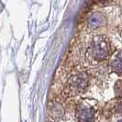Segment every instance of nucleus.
Instances as JSON below:
<instances>
[{
  "label": "nucleus",
  "mask_w": 122,
  "mask_h": 122,
  "mask_svg": "<svg viewBox=\"0 0 122 122\" xmlns=\"http://www.w3.org/2000/svg\"><path fill=\"white\" fill-rule=\"evenodd\" d=\"M88 54L92 60L102 61L109 56L111 52V45L109 40L105 35L94 36L88 47Z\"/></svg>",
  "instance_id": "f257e3e1"
},
{
  "label": "nucleus",
  "mask_w": 122,
  "mask_h": 122,
  "mask_svg": "<svg viewBox=\"0 0 122 122\" xmlns=\"http://www.w3.org/2000/svg\"><path fill=\"white\" fill-rule=\"evenodd\" d=\"M90 79L86 72H78L72 74L66 83V91L70 96L81 95L86 91L89 86Z\"/></svg>",
  "instance_id": "f03ea898"
},
{
  "label": "nucleus",
  "mask_w": 122,
  "mask_h": 122,
  "mask_svg": "<svg viewBox=\"0 0 122 122\" xmlns=\"http://www.w3.org/2000/svg\"><path fill=\"white\" fill-rule=\"evenodd\" d=\"M75 117L78 122H93L96 117V109L88 104H80L76 108Z\"/></svg>",
  "instance_id": "7ed1b4c3"
},
{
  "label": "nucleus",
  "mask_w": 122,
  "mask_h": 122,
  "mask_svg": "<svg viewBox=\"0 0 122 122\" xmlns=\"http://www.w3.org/2000/svg\"><path fill=\"white\" fill-rule=\"evenodd\" d=\"M107 19L103 13L96 12L91 14L87 18V27L91 30H97L107 25Z\"/></svg>",
  "instance_id": "20e7f679"
},
{
  "label": "nucleus",
  "mask_w": 122,
  "mask_h": 122,
  "mask_svg": "<svg viewBox=\"0 0 122 122\" xmlns=\"http://www.w3.org/2000/svg\"><path fill=\"white\" fill-rule=\"evenodd\" d=\"M111 68L117 75H122V51H118L111 60Z\"/></svg>",
  "instance_id": "39448f33"
},
{
  "label": "nucleus",
  "mask_w": 122,
  "mask_h": 122,
  "mask_svg": "<svg viewBox=\"0 0 122 122\" xmlns=\"http://www.w3.org/2000/svg\"><path fill=\"white\" fill-rule=\"evenodd\" d=\"M114 92L117 97H122V80H117L114 86Z\"/></svg>",
  "instance_id": "423d86ee"
},
{
  "label": "nucleus",
  "mask_w": 122,
  "mask_h": 122,
  "mask_svg": "<svg viewBox=\"0 0 122 122\" xmlns=\"http://www.w3.org/2000/svg\"><path fill=\"white\" fill-rule=\"evenodd\" d=\"M97 3L99 6H108L112 3L113 0H96Z\"/></svg>",
  "instance_id": "0eeeda50"
}]
</instances>
